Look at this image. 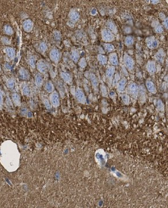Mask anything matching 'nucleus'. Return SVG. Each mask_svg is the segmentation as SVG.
<instances>
[{
    "mask_svg": "<svg viewBox=\"0 0 168 208\" xmlns=\"http://www.w3.org/2000/svg\"><path fill=\"white\" fill-rule=\"evenodd\" d=\"M45 89L48 93H52L54 91V86L51 81H48L46 83Z\"/></svg>",
    "mask_w": 168,
    "mask_h": 208,
    "instance_id": "c85d7f7f",
    "label": "nucleus"
},
{
    "mask_svg": "<svg viewBox=\"0 0 168 208\" xmlns=\"http://www.w3.org/2000/svg\"><path fill=\"white\" fill-rule=\"evenodd\" d=\"M165 57V53L163 49H159L155 56L156 60L160 64H163Z\"/></svg>",
    "mask_w": 168,
    "mask_h": 208,
    "instance_id": "4468645a",
    "label": "nucleus"
},
{
    "mask_svg": "<svg viewBox=\"0 0 168 208\" xmlns=\"http://www.w3.org/2000/svg\"><path fill=\"white\" fill-rule=\"evenodd\" d=\"M38 71L41 74H45L48 70V66L46 62L43 60H39L36 63Z\"/></svg>",
    "mask_w": 168,
    "mask_h": 208,
    "instance_id": "1a4fd4ad",
    "label": "nucleus"
},
{
    "mask_svg": "<svg viewBox=\"0 0 168 208\" xmlns=\"http://www.w3.org/2000/svg\"><path fill=\"white\" fill-rule=\"evenodd\" d=\"M34 81H35V84L37 87H40L41 86V85H43V79L42 76L40 74H37L35 76V79H34Z\"/></svg>",
    "mask_w": 168,
    "mask_h": 208,
    "instance_id": "b1692460",
    "label": "nucleus"
},
{
    "mask_svg": "<svg viewBox=\"0 0 168 208\" xmlns=\"http://www.w3.org/2000/svg\"><path fill=\"white\" fill-rule=\"evenodd\" d=\"M33 27L34 23L30 19H27L23 23V28L27 32H31L33 29Z\"/></svg>",
    "mask_w": 168,
    "mask_h": 208,
    "instance_id": "9b49d317",
    "label": "nucleus"
},
{
    "mask_svg": "<svg viewBox=\"0 0 168 208\" xmlns=\"http://www.w3.org/2000/svg\"><path fill=\"white\" fill-rule=\"evenodd\" d=\"M53 36H54V39L56 41H59L61 39V34L59 31H55Z\"/></svg>",
    "mask_w": 168,
    "mask_h": 208,
    "instance_id": "ea45409f",
    "label": "nucleus"
},
{
    "mask_svg": "<svg viewBox=\"0 0 168 208\" xmlns=\"http://www.w3.org/2000/svg\"><path fill=\"white\" fill-rule=\"evenodd\" d=\"M152 2H153V3H152L153 4H157V3H158L159 1H153Z\"/></svg>",
    "mask_w": 168,
    "mask_h": 208,
    "instance_id": "8fccbe9b",
    "label": "nucleus"
},
{
    "mask_svg": "<svg viewBox=\"0 0 168 208\" xmlns=\"http://www.w3.org/2000/svg\"><path fill=\"white\" fill-rule=\"evenodd\" d=\"M127 79L125 78H123L121 79L120 80H119V82L118 83V90L120 92H122L124 91L126 85H127Z\"/></svg>",
    "mask_w": 168,
    "mask_h": 208,
    "instance_id": "a211bd4d",
    "label": "nucleus"
},
{
    "mask_svg": "<svg viewBox=\"0 0 168 208\" xmlns=\"http://www.w3.org/2000/svg\"><path fill=\"white\" fill-rule=\"evenodd\" d=\"M103 46L104 49L107 52H112L113 50H114V46L111 44H108V43L104 44Z\"/></svg>",
    "mask_w": 168,
    "mask_h": 208,
    "instance_id": "2f4dec72",
    "label": "nucleus"
},
{
    "mask_svg": "<svg viewBox=\"0 0 168 208\" xmlns=\"http://www.w3.org/2000/svg\"><path fill=\"white\" fill-rule=\"evenodd\" d=\"M4 32L5 34L8 35H12L13 34V30L12 28L9 25H6L4 26Z\"/></svg>",
    "mask_w": 168,
    "mask_h": 208,
    "instance_id": "7c9ffc66",
    "label": "nucleus"
},
{
    "mask_svg": "<svg viewBox=\"0 0 168 208\" xmlns=\"http://www.w3.org/2000/svg\"><path fill=\"white\" fill-rule=\"evenodd\" d=\"M115 72V68L114 66L109 67L106 71V76L109 85H111L113 82V79Z\"/></svg>",
    "mask_w": 168,
    "mask_h": 208,
    "instance_id": "0eeeda50",
    "label": "nucleus"
},
{
    "mask_svg": "<svg viewBox=\"0 0 168 208\" xmlns=\"http://www.w3.org/2000/svg\"><path fill=\"white\" fill-rule=\"evenodd\" d=\"M6 85L7 87L9 89H13L15 87V80L13 79H8L6 82Z\"/></svg>",
    "mask_w": 168,
    "mask_h": 208,
    "instance_id": "473e14b6",
    "label": "nucleus"
},
{
    "mask_svg": "<svg viewBox=\"0 0 168 208\" xmlns=\"http://www.w3.org/2000/svg\"><path fill=\"white\" fill-rule=\"evenodd\" d=\"M124 63L125 66L129 71H133L135 68V61L127 53L124 54Z\"/></svg>",
    "mask_w": 168,
    "mask_h": 208,
    "instance_id": "7ed1b4c3",
    "label": "nucleus"
},
{
    "mask_svg": "<svg viewBox=\"0 0 168 208\" xmlns=\"http://www.w3.org/2000/svg\"><path fill=\"white\" fill-rule=\"evenodd\" d=\"M60 76L61 78L64 80V81H65L67 83H70V81L71 80V78L70 75L67 72H61Z\"/></svg>",
    "mask_w": 168,
    "mask_h": 208,
    "instance_id": "cd10ccee",
    "label": "nucleus"
},
{
    "mask_svg": "<svg viewBox=\"0 0 168 208\" xmlns=\"http://www.w3.org/2000/svg\"><path fill=\"white\" fill-rule=\"evenodd\" d=\"M146 68L149 73L154 74L157 70L155 62L153 61H149L147 63Z\"/></svg>",
    "mask_w": 168,
    "mask_h": 208,
    "instance_id": "dca6fc26",
    "label": "nucleus"
},
{
    "mask_svg": "<svg viewBox=\"0 0 168 208\" xmlns=\"http://www.w3.org/2000/svg\"><path fill=\"white\" fill-rule=\"evenodd\" d=\"M124 31H125V32L126 34H129L131 33L132 31V29H131V28L130 27H126L124 29Z\"/></svg>",
    "mask_w": 168,
    "mask_h": 208,
    "instance_id": "a18cd8bd",
    "label": "nucleus"
},
{
    "mask_svg": "<svg viewBox=\"0 0 168 208\" xmlns=\"http://www.w3.org/2000/svg\"><path fill=\"white\" fill-rule=\"evenodd\" d=\"M38 49L41 53H45L47 49V45L44 42H41L39 45Z\"/></svg>",
    "mask_w": 168,
    "mask_h": 208,
    "instance_id": "72a5a7b5",
    "label": "nucleus"
},
{
    "mask_svg": "<svg viewBox=\"0 0 168 208\" xmlns=\"http://www.w3.org/2000/svg\"><path fill=\"white\" fill-rule=\"evenodd\" d=\"M146 87L147 88L148 90L153 93V94H155L157 92V89H156V87L154 85V83L150 80L147 81L146 82Z\"/></svg>",
    "mask_w": 168,
    "mask_h": 208,
    "instance_id": "aec40b11",
    "label": "nucleus"
},
{
    "mask_svg": "<svg viewBox=\"0 0 168 208\" xmlns=\"http://www.w3.org/2000/svg\"><path fill=\"white\" fill-rule=\"evenodd\" d=\"M122 99L123 101V102L127 104V105H128V104L129 103V102H130V98H129V96L128 95H127V94H123L122 96Z\"/></svg>",
    "mask_w": 168,
    "mask_h": 208,
    "instance_id": "e433bc0d",
    "label": "nucleus"
},
{
    "mask_svg": "<svg viewBox=\"0 0 168 208\" xmlns=\"http://www.w3.org/2000/svg\"><path fill=\"white\" fill-rule=\"evenodd\" d=\"M109 61L110 63L113 66H117L118 64V58L116 53H111L109 55Z\"/></svg>",
    "mask_w": 168,
    "mask_h": 208,
    "instance_id": "f3484780",
    "label": "nucleus"
},
{
    "mask_svg": "<svg viewBox=\"0 0 168 208\" xmlns=\"http://www.w3.org/2000/svg\"><path fill=\"white\" fill-rule=\"evenodd\" d=\"M153 27H154L155 28V31L157 32V33H161L163 31V27L159 24V23L158 22V21H154L152 23Z\"/></svg>",
    "mask_w": 168,
    "mask_h": 208,
    "instance_id": "4be33fe9",
    "label": "nucleus"
},
{
    "mask_svg": "<svg viewBox=\"0 0 168 208\" xmlns=\"http://www.w3.org/2000/svg\"><path fill=\"white\" fill-rule=\"evenodd\" d=\"M90 76H91V80L92 84L93 86L94 87V88H96L98 86V80H97L96 76L93 74H91Z\"/></svg>",
    "mask_w": 168,
    "mask_h": 208,
    "instance_id": "c756f323",
    "label": "nucleus"
},
{
    "mask_svg": "<svg viewBox=\"0 0 168 208\" xmlns=\"http://www.w3.org/2000/svg\"><path fill=\"white\" fill-rule=\"evenodd\" d=\"M128 91L129 94L134 98H137L139 95V87L136 83L132 82L129 85Z\"/></svg>",
    "mask_w": 168,
    "mask_h": 208,
    "instance_id": "20e7f679",
    "label": "nucleus"
},
{
    "mask_svg": "<svg viewBox=\"0 0 168 208\" xmlns=\"http://www.w3.org/2000/svg\"><path fill=\"white\" fill-rule=\"evenodd\" d=\"M69 17L70 19V22L71 23L74 24L75 23L78 22V20H79V14L77 11H76L75 10H72L69 13Z\"/></svg>",
    "mask_w": 168,
    "mask_h": 208,
    "instance_id": "f8f14e48",
    "label": "nucleus"
},
{
    "mask_svg": "<svg viewBox=\"0 0 168 208\" xmlns=\"http://www.w3.org/2000/svg\"><path fill=\"white\" fill-rule=\"evenodd\" d=\"M157 107H158V108L159 111H164V105H163V102H162L161 100H159L158 101Z\"/></svg>",
    "mask_w": 168,
    "mask_h": 208,
    "instance_id": "4c0bfd02",
    "label": "nucleus"
},
{
    "mask_svg": "<svg viewBox=\"0 0 168 208\" xmlns=\"http://www.w3.org/2000/svg\"><path fill=\"white\" fill-rule=\"evenodd\" d=\"M22 93L25 95H29L30 93V89L27 84L24 83L22 86Z\"/></svg>",
    "mask_w": 168,
    "mask_h": 208,
    "instance_id": "bb28decb",
    "label": "nucleus"
},
{
    "mask_svg": "<svg viewBox=\"0 0 168 208\" xmlns=\"http://www.w3.org/2000/svg\"><path fill=\"white\" fill-rule=\"evenodd\" d=\"M110 96H111V97H113V96H114V95H115V92H114V91H110Z\"/></svg>",
    "mask_w": 168,
    "mask_h": 208,
    "instance_id": "09e8293b",
    "label": "nucleus"
},
{
    "mask_svg": "<svg viewBox=\"0 0 168 208\" xmlns=\"http://www.w3.org/2000/svg\"><path fill=\"white\" fill-rule=\"evenodd\" d=\"M19 75L21 79L23 80H29L30 78V75L29 71L23 67H21L19 70Z\"/></svg>",
    "mask_w": 168,
    "mask_h": 208,
    "instance_id": "9d476101",
    "label": "nucleus"
},
{
    "mask_svg": "<svg viewBox=\"0 0 168 208\" xmlns=\"http://www.w3.org/2000/svg\"><path fill=\"white\" fill-rule=\"evenodd\" d=\"M80 57L79 52L76 49H73L71 50V58L74 62H77Z\"/></svg>",
    "mask_w": 168,
    "mask_h": 208,
    "instance_id": "5701e85b",
    "label": "nucleus"
},
{
    "mask_svg": "<svg viewBox=\"0 0 168 208\" xmlns=\"http://www.w3.org/2000/svg\"><path fill=\"white\" fill-rule=\"evenodd\" d=\"M75 96H76V98H77V101L79 103H81L83 104L85 103L86 99H85V95H84L83 91L81 89H77V90L76 91Z\"/></svg>",
    "mask_w": 168,
    "mask_h": 208,
    "instance_id": "ddd939ff",
    "label": "nucleus"
},
{
    "mask_svg": "<svg viewBox=\"0 0 168 208\" xmlns=\"http://www.w3.org/2000/svg\"><path fill=\"white\" fill-rule=\"evenodd\" d=\"M12 100L15 106L19 107L21 105V99L20 97L17 93H13L12 94Z\"/></svg>",
    "mask_w": 168,
    "mask_h": 208,
    "instance_id": "412c9836",
    "label": "nucleus"
},
{
    "mask_svg": "<svg viewBox=\"0 0 168 208\" xmlns=\"http://www.w3.org/2000/svg\"><path fill=\"white\" fill-rule=\"evenodd\" d=\"M29 64L32 68H35L36 66L35 58L34 56H31L29 58Z\"/></svg>",
    "mask_w": 168,
    "mask_h": 208,
    "instance_id": "f704fd0d",
    "label": "nucleus"
},
{
    "mask_svg": "<svg viewBox=\"0 0 168 208\" xmlns=\"http://www.w3.org/2000/svg\"><path fill=\"white\" fill-rule=\"evenodd\" d=\"M44 104H45V107L47 108V109H51V104H50V103H49V101L47 99H45V100H44Z\"/></svg>",
    "mask_w": 168,
    "mask_h": 208,
    "instance_id": "c03bdc74",
    "label": "nucleus"
},
{
    "mask_svg": "<svg viewBox=\"0 0 168 208\" xmlns=\"http://www.w3.org/2000/svg\"><path fill=\"white\" fill-rule=\"evenodd\" d=\"M106 27L107 28V29L110 30L114 34H116L118 32L117 27L112 20L107 21L106 23Z\"/></svg>",
    "mask_w": 168,
    "mask_h": 208,
    "instance_id": "2eb2a0df",
    "label": "nucleus"
},
{
    "mask_svg": "<svg viewBox=\"0 0 168 208\" xmlns=\"http://www.w3.org/2000/svg\"><path fill=\"white\" fill-rule=\"evenodd\" d=\"M163 25L166 29H167V18H166L163 22Z\"/></svg>",
    "mask_w": 168,
    "mask_h": 208,
    "instance_id": "49530a36",
    "label": "nucleus"
},
{
    "mask_svg": "<svg viewBox=\"0 0 168 208\" xmlns=\"http://www.w3.org/2000/svg\"><path fill=\"white\" fill-rule=\"evenodd\" d=\"M2 42L5 45H10L11 44L10 39L6 36H3L2 38Z\"/></svg>",
    "mask_w": 168,
    "mask_h": 208,
    "instance_id": "a19ab883",
    "label": "nucleus"
},
{
    "mask_svg": "<svg viewBox=\"0 0 168 208\" xmlns=\"http://www.w3.org/2000/svg\"><path fill=\"white\" fill-rule=\"evenodd\" d=\"M97 60L100 62V63L102 65H105L107 64V58L106 56L103 55V54H99L97 56Z\"/></svg>",
    "mask_w": 168,
    "mask_h": 208,
    "instance_id": "a878e982",
    "label": "nucleus"
},
{
    "mask_svg": "<svg viewBox=\"0 0 168 208\" xmlns=\"http://www.w3.org/2000/svg\"><path fill=\"white\" fill-rule=\"evenodd\" d=\"M97 13V10L96 8H93L91 11V14L92 15H95Z\"/></svg>",
    "mask_w": 168,
    "mask_h": 208,
    "instance_id": "de8ad7c7",
    "label": "nucleus"
},
{
    "mask_svg": "<svg viewBox=\"0 0 168 208\" xmlns=\"http://www.w3.org/2000/svg\"><path fill=\"white\" fill-rule=\"evenodd\" d=\"M4 106V97L2 91L0 90V109H2Z\"/></svg>",
    "mask_w": 168,
    "mask_h": 208,
    "instance_id": "58836bf2",
    "label": "nucleus"
},
{
    "mask_svg": "<svg viewBox=\"0 0 168 208\" xmlns=\"http://www.w3.org/2000/svg\"><path fill=\"white\" fill-rule=\"evenodd\" d=\"M119 75L118 73H117L115 75V76H114V80L113 81V86H115L117 83H118V81L119 80Z\"/></svg>",
    "mask_w": 168,
    "mask_h": 208,
    "instance_id": "79ce46f5",
    "label": "nucleus"
},
{
    "mask_svg": "<svg viewBox=\"0 0 168 208\" xmlns=\"http://www.w3.org/2000/svg\"><path fill=\"white\" fill-rule=\"evenodd\" d=\"M125 44L126 46H129V47L132 46L134 44V39H133V38L131 35L127 36V37L125 38Z\"/></svg>",
    "mask_w": 168,
    "mask_h": 208,
    "instance_id": "393cba45",
    "label": "nucleus"
},
{
    "mask_svg": "<svg viewBox=\"0 0 168 208\" xmlns=\"http://www.w3.org/2000/svg\"><path fill=\"white\" fill-rule=\"evenodd\" d=\"M78 65L81 68H85L87 66V61L85 58H81L78 62Z\"/></svg>",
    "mask_w": 168,
    "mask_h": 208,
    "instance_id": "c9c22d12",
    "label": "nucleus"
},
{
    "mask_svg": "<svg viewBox=\"0 0 168 208\" xmlns=\"http://www.w3.org/2000/svg\"><path fill=\"white\" fill-rule=\"evenodd\" d=\"M50 101L52 105L55 107L57 108L60 105V98L59 94L57 91H53L50 95Z\"/></svg>",
    "mask_w": 168,
    "mask_h": 208,
    "instance_id": "6e6552de",
    "label": "nucleus"
},
{
    "mask_svg": "<svg viewBox=\"0 0 168 208\" xmlns=\"http://www.w3.org/2000/svg\"><path fill=\"white\" fill-rule=\"evenodd\" d=\"M4 52L11 59H13L15 57L16 52L13 48L11 47H7L4 49Z\"/></svg>",
    "mask_w": 168,
    "mask_h": 208,
    "instance_id": "6ab92c4d",
    "label": "nucleus"
},
{
    "mask_svg": "<svg viewBox=\"0 0 168 208\" xmlns=\"http://www.w3.org/2000/svg\"><path fill=\"white\" fill-rule=\"evenodd\" d=\"M101 94H102L103 96H104V97L106 96L107 94V89H106V87H105L104 85H101Z\"/></svg>",
    "mask_w": 168,
    "mask_h": 208,
    "instance_id": "37998d69",
    "label": "nucleus"
},
{
    "mask_svg": "<svg viewBox=\"0 0 168 208\" xmlns=\"http://www.w3.org/2000/svg\"><path fill=\"white\" fill-rule=\"evenodd\" d=\"M2 72V70H1V65H0V72Z\"/></svg>",
    "mask_w": 168,
    "mask_h": 208,
    "instance_id": "3c124183",
    "label": "nucleus"
},
{
    "mask_svg": "<svg viewBox=\"0 0 168 208\" xmlns=\"http://www.w3.org/2000/svg\"><path fill=\"white\" fill-rule=\"evenodd\" d=\"M146 44L147 46L150 49H154L158 48L159 45L158 40L155 39L154 36H150L146 39Z\"/></svg>",
    "mask_w": 168,
    "mask_h": 208,
    "instance_id": "39448f33",
    "label": "nucleus"
},
{
    "mask_svg": "<svg viewBox=\"0 0 168 208\" xmlns=\"http://www.w3.org/2000/svg\"><path fill=\"white\" fill-rule=\"evenodd\" d=\"M0 162L9 172L17 170L19 166L20 153L17 145L11 140L3 143L0 148Z\"/></svg>",
    "mask_w": 168,
    "mask_h": 208,
    "instance_id": "f257e3e1",
    "label": "nucleus"
},
{
    "mask_svg": "<svg viewBox=\"0 0 168 208\" xmlns=\"http://www.w3.org/2000/svg\"><path fill=\"white\" fill-rule=\"evenodd\" d=\"M49 57H50V59L51 60V61L55 63H57V62L59 61V60H60V57H61V53L60 52V51L56 49V48H53L52 49L49 53Z\"/></svg>",
    "mask_w": 168,
    "mask_h": 208,
    "instance_id": "423d86ee",
    "label": "nucleus"
},
{
    "mask_svg": "<svg viewBox=\"0 0 168 208\" xmlns=\"http://www.w3.org/2000/svg\"><path fill=\"white\" fill-rule=\"evenodd\" d=\"M102 40L106 43L111 42L115 39V35L108 29H103L101 31Z\"/></svg>",
    "mask_w": 168,
    "mask_h": 208,
    "instance_id": "f03ea898",
    "label": "nucleus"
}]
</instances>
